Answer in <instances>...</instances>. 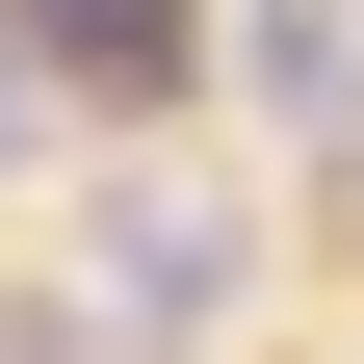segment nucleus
<instances>
[{
    "label": "nucleus",
    "instance_id": "20e7f679",
    "mask_svg": "<svg viewBox=\"0 0 364 364\" xmlns=\"http://www.w3.org/2000/svg\"><path fill=\"white\" fill-rule=\"evenodd\" d=\"M0 364H78V312H0Z\"/></svg>",
    "mask_w": 364,
    "mask_h": 364
},
{
    "label": "nucleus",
    "instance_id": "f257e3e1",
    "mask_svg": "<svg viewBox=\"0 0 364 364\" xmlns=\"http://www.w3.org/2000/svg\"><path fill=\"white\" fill-rule=\"evenodd\" d=\"M0 26H26V78H53V105H182V78H208V26H182V0H0Z\"/></svg>",
    "mask_w": 364,
    "mask_h": 364
},
{
    "label": "nucleus",
    "instance_id": "f03ea898",
    "mask_svg": "<svg viewBox=\"0 0 364 364\" xmlns=\"http://www.w3.org/2000/svg\"><path fill=\"white\" fill-rule=\"evenodd\" d=\"M208 287H235V235H208L182 182H130V208H105V312H130V338H182Z\"/></svg>",
    "mask_w": 364,
    "mask_h": 364
},
{
    "label": "nucleus",
    "instance_id": "7ed1b4c3",
    "mask_svg": "<svg viewBox=\"0 0 364 364\" xmlns=\"http://www.w3.org/2000/svg\"><path fill=\"white\" fill-rule=\"evenodd\" d=\"M235 78L287 130H364V0H235Z\"/></svg>",
    "mask_w": 364,
    "mask_h": 364
}]
</instances>
